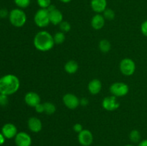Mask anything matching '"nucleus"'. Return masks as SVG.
<instances>
[{"mask_svg": "<svg viewBox=\"0 0 147 146\" xmlns=\"http://www.w3.org/2000/svg\"><path fill=\"white\" fill-rule=\"evenodd\" d=\"M103 16L105 19L112 20L115 18V12L111 9L106 8V9L103 12Z\"/></svg>", "mask_w": 147, "mask_h": 146, "instance_id": "b1692460", "label": "nucleus"}, {"mask_svg": "<svg viewBox=\"0 0 147 146\" xmlns=\"http://www.w3.org/2000/svg\"><path fill=\"white\" fill-rule=\"evenodd\" d=\"M33 43L34 47L40 52L50 51L55 45L53 36L47 31L37 32L34 36Z\"/></svg>", "mask_w": 147, "mask_h": 146, "instance_id": "f03ea898", "label": "nucleus"}, {"mask_svg": "<svg viewBox=\"0 0 147 146\" xmlns=\"http://www.w3.org/2000/svg\"><path fill=\"white\" fill-rule=\"evenodd\" d=\"M88 100L86 97H83V98L80 99V104H81L82 106H86L88 104Z\"/></svg>", "mask_w": 147, "mask_h": 146, "instance_id": "2f4dec72", "label": "nucleus"}, {"mask_svg": "<svg viewBox=\"0 0 147 146\" xmlns=\"http://www.w3.org/2000/svg\"><path fill=\"white\" fill-rule=\"evenodd\" d=\"M14 142L17 146H31L32 138L28 133L20 132L14 137Z\"/></svg>", "mask_w": 147, "mask_h": 146, "instance_id": "9d476101", "label": "nucleus"}, {"mask_svg": "<svg viewBox=\"0 0 147 146\" xmlns=\"http://www.w3.org/2000/svg\"><path fill=\"white\" fill-rule=\"evenodd\" d=\"M59 1H60L61 2H63V3H65V4H67V3L70 2L72 0H59Z\"/></svg>", "mask_w": 147, "mask_h": 146, "instance_id": "f704fd0d", "label": "nucleus"}, {"mask_svg": "<svg viewBox=\"0 0 147 146\" xmlns=\"http://www.w3.org/2000/svg\"><path fill=\"white\" fill-rule=\"evenodd\" d=\"M9 13L8 12V11L6 9H0V17L1 18H5L7 16H9Z\"/></svg>", "mask_w": 147, "mask_h": 146, "instance_id": "7c9ffc66", "label": "nucleus"}, {"mask_svg": "<svg viewBox=\"0 0 147 146\" xmlns=\"http://www.w3.org/2000/svg\"><path fill=\"white\" fill-rule=\"evenodd\" d=\"M111 48V42L107 40H102L99 42V49L103 53L109 52Z\"/></svg>", "mask_w": 147, "mask_h": 146, "instance_id": "6ab92c4d", "label": "nucleus"}, {"mask_svg": "<svg viewBox=\"0 0 147 146\" xmlns=\"http://www.w3.org/2000/svg\"><path fill=\"white\" fill-rule=\"evenodd\" d=\"M34 109H35V111L37 112V113H45L44 104H42V103H39L38 104H37V105L34 107Z\"/></svg>", "mask_w": 147, "mask_h": 146, "instance_id": "c85d7f7f", "label": "nucleus"}, {"mask_svg": "<svg viewBox=\"0 0 147 146\" xmlns=\"http://www.w3.org/2000/svg\"><path fill=\"white\" fill-rule=\"evenodd\" d=\"M5 137L4 136V135L1 133H0V145L4 144L5 143Z\"/></svg>", "mask_w": 147, "mask_h": 146, "instance_id": "473e14b6", "label": "nucleus"}, {"mask_svg": "<svg viewBox=\"0 0 147 146\" xmlns=\"http://www.w3.org/2000/svg\"><path fill=\"white\" fill-rule=\"evenodd\" d=\"M105 18L103 17V14H96L92 18L90 24H91V27H93L94 29L99 30L101 29L105 24Z\"/></svg>", "mask_w": 147, "mask_h": 146, "instance_id": "2eb2a0df", "label": "nucleus"}, {"mask_svg": "<svg viewBox=\"0 0 147 146\" xmlns=\"http://www.w3.org/2000/svg\"><path fill=\"white\" fill-rule=\"evenodd\" d=\"M141 31L145 37H147V20L142 22L141 25Z\"/></svg>", "mask_w": 147, "mask_h": 146, "instance_id": "cd10ccee", "label": "nucleus"}, {"mask_svg": "<svg viewBox=\"0 0 147 146\" xmlns=\"http://www.w3.org/2000/svg\"><path fill=\"white\" fill-rule=\"evenodd\" d=\"M78 140L81 145L90 146L93 142V135L90 130L83 129L80 133H78Z\"/></svg>", "mask_w": 147, "mask_h": 146, "instance_id": "1a4fd4ad", "label": "nucleus"}, {"mask_svg": "<svg viewBox=\"0 0 147 146\" xmlns=\"http://www.w3.org/2000/svg\"><path fill=\"white\" fill-rule=\"evenodd\" d=\"M45 107V113L47 115H53L56 111V107L53 103L46 102L43 103Z\"/></svg>", "mask_w": 147, "mask_h": 146, "instance_id": "412c9836", "label": "nucleus"}, {"mask_svg": "<svg viewBox=\"0 0 147 146\" xmlns=\"http://www.w3.org/2000/svg\"><path fill=\"white\" fill-rule=\"evenodd\" d=\"M53 39H54L55 44H61L65 40V35L64 32L60 31L55 34V35L53 36Z\"/></svg>", "mask_w": 147, "mask_h": 146, "instance_id": "4be33fe9", "label": "nucleus"}, {"mask_svg": "<svg viewBox=\"0 0 147 146\" xmlns=\"http://www.w3.org/2000/svg\"><path fill=\"white\" fill-rule=\"evenodd\" d=\"M120 71L123 75L131 76L135 72L136 64L134 61L130 58H125L121 61L119 65Z\"/></svg>", "mask_w": 147, "mask_h": 146, "instance_id": "423d86ee", "label": "nucleus"}, {"mask_svg": "<svg viewBox=\"0 0 147 146\" xmlns=\"http://www.w3.org/2000/svg\"><path fill=\"white\" fill-rule=\"evenodd\" d=\"M129 139L134 143H139L141 140V133L139 130H133L129 133Z\"/></svg>", "mask_w": 147, "mask_h": 146, "instance_id": "aec40b11", "label": "nucleus"}, {"mask_svg": "<svg viewBox=\"0 0 147 146\" xmlns=\"http://www.w3.org/2000/svg\"><path fill=\"white\" fill-rule=\"evenodd\" d=\"M27 125H28V128L30 129V131L34 133H40L42 128V124L41 120L36 117H30L27 122Z\"/></svg>", "mask_w": 147, "mask_h": 146, "instance_id": "4468645a", "label": "nucleus"}, {"mask_svg": "<svg viewBox=\"0 0 147 146\" xmlns=\"http://www.w3.org/2000/svg\"><path fill=\"white\" fill-rule=\"evenodd\" d=\"M90 7L96 14L103 13L107 8V0H91Z\"/></svg>", "mask_w": 147, "mask_h": 146, "instance_id": "ddd939ff", "label": "nucleus"}, {"mask_svg": "<svg viewBox=\"0 0 147 146\" xmlns=\"http://www.w3.org/2000/svg\"><path fill=\"white\" fill-rule=\"evenodd\" d=\"M125 146H134V145H131V144H128V145H126Z\"/></svg>", "mask_w": 147, "mask_h": 146, "instance_id": "c9c22d12", "label": "nucleus"}, {"mask_svg": "<svg viewBox=\"0 0 147 146\" xmlns=\"http://www.w3.org/2000/svg\"><path fill=\"white\" fill-rule=\"evenodd\" d=\"M50 12V21L51 24L53 25H57L60 24L63 21V13L55 8V9L49 11Z\"/></svg>", "mask_w": 147, "mask_h": 146, "instance_id": "dca6fc26", "label": "nucleus"}, {"mask_svg": "<svg viewBox=\"0 0 147 146\" xmlns=\"http://www.w3.org/2000/svg\"><path fill=\"white\" fill-rule=\"evenodd\" d=\"M1 133L4 135L5 138L11 139L17 135V128L12 123H6L1 128Z\"/></svg>", "mask_w": 147, "mask_h": 146, "instance_id": "9b49d317", "label": "nucleus"}, {"mask_svg": "<svg viewBox=\"0 0 147 146\" xmlns=\"http://www.w3.org/2000/svg\"><path fill=\"white\" fill-rule=\"evenodd\" d=\"M129 91V87L127 84L121 82H114L110 86V92L113 96L121 97L126 96Z\"/></svg>", "mask_w": 147, "mask_h": 146, "instance_id": "39448f33", "label": "nucleus"}, {"mask_svg": "<svg viewBox=\"0 0 147 146\" xmlns=\"http://www.w3.org/2000/svg\"><path fill=\"white\" fill-rule=\"evenodd\" d=\"M9 19L14 27H22L27 21V15L22 9H14L9 14Z\"/></svg>", "mask_w": 147, "mask_h": 146, "instance_id": "7ed1b4c3", "label": "nucleus"}, {"mask_svg": "<svg viewBox=\"0 0 147 146\" xmlns=\"http://www.w3.org/2000/svg\"><path fill=\"white\" fill-rule=\"evenodd\" d=\"M88 89L91 94L95 95L98 94L102 89V82L98 79H93L88 83Z\"/></svg>", "mask_w": 147, "mask_h": 146, "instance_id": "f3484780", "label": "nucleus"}, {"mask_svg": "<svg viewBox=\"0 0 147 146\" xmlns=\"http://www.w3.org/2000/svg\"><path fill=\"white\" fill-rule=\"evenodd\" d=\"M102 106L107 111H114L120 107V103L115 96H108L103 100Z\"/></svg>", "mask_w": 147, "mask_h": 146, "instance_id": "0eeeda50", "label": "nucleus"}, {"mask_svg": "<svg viewBox=\"0 0 147 146\" xmlns=\"http://www.w3.org/2000/svg\"><path fill=\"white\" fill-rule=\"evenodd\" d=\"M138 146H147V139L146 140H143L142 141L139 142Z\"/></svg>", "mask_w": 147, "mask_h": 146, "instance_id": "72a5a7b5", "label": "nucleus"}, {"mask_svg": "<svg viewBox=\"0 0 147 146\" xmlns=\"http://www.w3.org/2000/svg\"><path fill=\"white\" fill-rule=\"evenodd\" d=\"M63 102L65 105L70 110H75L80 104V100L78 97L72 93H67L63 97Z\"/></svg>", "mask_w": 147, "mask_h": 146, "instance_id": "6e6552de", "label": "nucleus"}, {"mask_svg": "<svg viewBox=\"0 0 147 146\" xmlns=\"http://www.w3.org/2000/svg\"><path fill=\"white\" fill-rule=\"evenodd\" d=\"M60 29L63 32H68L71 29V25L69 22L66 21H63L60 24Z\"/></svg>", "mask_w": 147, "mask_h": 146, "instance_id": "a878e982", "label": "nucleus"}, {"mask_svg": "<svg viewBox=\"0 0 147 146\" xmlns=\"http://www.w3.org/2000/svg\"><path fill=\"white\" fill-rule=\"evenodd\" d=\"M14 2L20 9H25L30 6L31 0H14Z\"/></svg>", "mask_w": 147, "mask_h": 146, "instance_id": "5701e85b", "label": "nucleus"}, {"mask_svg": "<svg viewBox=\"0 0 147 146\" xmlns=\"http://www.w3.org/2000/svg\"><path fill=\"white\" fill-rule=\"evenodd\" d=\"M37 3L40 9H47L52 4L51 0H37Z\"/></svg>", "mask_w": 147, "mask_h": 146, "instance_id": "393cba45", "label": "nucleus"}, {"mask_svg": "<svg viewBox=\"0 0 147 146\" xmlns=\"http://www.w3.org/2000/svg\"><path fill=\"white\" fill-rule=\"evenodd\" d=\"M9 102L8 96L4 94H0V106H6Z\"/></svg>", "mask_w": 147, "mask_h": 146, "instance_id": "bb28decb", "label": "nucleus"}, {"mask_svg": "<svg viewBox=\"0 0 147 146\" xmlns=\"http://www.w3.org/2000/svg\"><path fill=\"white\" fill-rule=\"evenodd\" d=\"M73 130H74V131L76 132V133H80V132L83 130V125H82L80 123H76V124H75L74 126H73Z\"/></svg>", "mask_w": 147, "mask_h": 146, "instance_id": "c756f323", "label": "nucleus"}, {"mask_svg": "<svg viewBox=\"0 0 147 146\" xmlns=\"http://www.w3.org/2000/svg\"><path fill=\"white\" fill-rule=\"evenodd\" d=\"M20 87V80L14 74H6L0 78V94L11 95L17 92Z\"/></svg>", "mask_w": 147, "mask_h": 146, "instance_id": "f257e3e1", "label": "nucleus"}, {"mask_svg": "<svg viewBox=\"0 0 147 146\" xmlns=\"http://www.w3.org/2000/svg\"><path fill=\"white\" fill-rule=\"evenodd\" d=\"M78 64L75 60H69L65 64V71L69 74H75L78 70Z\"/></svg>", "mask_w": 147, "mask_h": 146, "instance_id": "a211bd4d", "label": "nucleus"}, {"mask_svg": "<svg viewBox=\"0 0 147 146\" xmlns=\"http://www.w3.org/2000/svg\"><path fill=\"white\" fill-rule=\"evenodd\" d=\"M40 95L34 92H29L24 96V102L28 106L34 107L37 104L40 103Z\"/></svg>", "mask_w": 147, "mask_h": 146, "instance_id": "f8f14e48", "label": "nucleus"}, {"mask_svg": "<svg viewBox=\"0 0 147 146\" xmlns=\"http://www.w3.org/2000/svg\"><path fill=\"white\" fill-rule=\"evenodd\" d=\"M34 21L36 25L40 28H43L49 25L50 12L47 9H40L36 11L34 16Z\"/></svg>", "mask_w": 147, "mask_h": 146, "instance_id": "20e7f679", "label": "nucleus"}]
</instances>
